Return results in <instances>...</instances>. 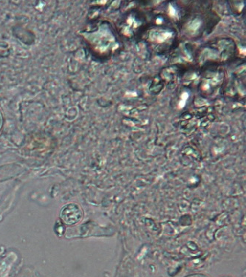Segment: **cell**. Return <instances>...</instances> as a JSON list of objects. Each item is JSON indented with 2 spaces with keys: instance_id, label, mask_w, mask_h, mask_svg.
I'll list each match as a JSON object with an SVG mask.
<instances>
[{
  "instance_id": "1",
  "label": "cell",
  "mask_w": 246,
  "mask_h": 277,
  "mask_svg": "<svg viewBox=\"0 0 246 277\" xmlns=\"http://www.w3.org/2000/svg\"><path fill=\"white\" fill-rule=\"evenodd\" d=\"M60 217L65 224L73 226L82 220L84 212L82 208L76 203H67L62 207Z\"/></svg>"
}]
</instances>
